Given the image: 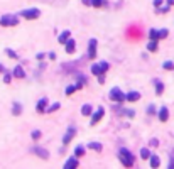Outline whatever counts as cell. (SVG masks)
<instances>
[{
  "label": "cell",
  "mask_w": 174,
  "mask_h": 169,
  "mask_svg": "<svg viewBox=\"0 0 174 169\" xmlns=\"http://www.w3.org/2000/svg\"><path fill=\"white\" fill-rule=\"evenodd\" d=\"M118 159H120L122 164H124V167H132L134 163H135V156H134L130 150H127V149H120V152H118Z\"/></svg>",
  "instance_id": "6da1fadb"
},
{
  "label": "cell",
  "mask_w": 174,
  "mask_h": 169,
  "mask_svg": "<svg viewBox=\"0 0 174 169\" xmlns=\"http://www.w3.org/2000/svg\"><path fill=\"white\" fill-rule=\"evenodd\" d=\"M17 24H19L17 15H2L0 17V26H3V27H12V26H17Z\"/></svg>",
  "instance_id": "7a4b0ae2"
},
{
  "label": "cell",
  "mask_w": 174,
  "mask_h": 169,
  "mask_svg": "<svg viewBox=\"0 0 174 169\" xmlns=\"http://www.w3.org/2000/svg\"><path fill=\"white\" fill-rule=\"evenodd\" d=\"M125 96H127V95H124V91H122L118 86L112 88V91H110V100H113V102H117V103H122V102H125Z\"/></svg>",
  "instance_id": "3957f363"
},
{
  "label": "cell",
  "mask_w": 174,
  "mask_h": 169,
  "mask_svg": "<svg viewBox=\"0 0 174 169\" xmlns=\"http://www.w3.org/2000/svg\"><path fill=\"white\" fill-rule=\"evenodd\" d=\"M108 68H110V64L103 61V63L93 64V66H91V73L95 74V76H101L103 73H107V71H108Z\"/></svg>",
  "instance_id": "277c9868"
},
{
  "label": "cell",
  "mask_w": 174,
  "mask_h": 169,
  "mask_svg": "<svg viewBox=\"0 0 174 169\" xmlns=\"http://www.w3.org/2000/svg\"><path fill=\"white\" fill-rule=\"evenodd\" d=\"M168 29H161V31H157V29H151L149 31V37L154 39V41H159V39H164L168 37Z\"/></svg>",
  "instance_id": "5b68a950"
},
{
  "label": "cell",
  "mask_w": 174,
  "mask_h": 169,
  "mask_svg": "<svg viewBox=\"0 0 174 169\" xmlns=\"http://www.w3.org/2000/svg\"><path fill=\"white\" fill-rule=\"evenodd\" d=\"M20 15L25 17V19H31V20H34V19H39V15H41V10L39 9H25L20 12Z\"/></svg>",
  "instance_id": "8992f818"
},
{
  "label": "cell",
  "mask_w": 174,
  "mask_h": 169,
  "mask_svg": "<svg viewBox=\"0 0 174 169\" xmlns=\"http://www.w3.org/2000/svg\"><path fill=\"white\" fill-rule=\"evenodd\" d=\"M96 46H98L96 39H90V42H88V57L90 59H95L96 57Z\"/></svg>",
  "instance_id": "52a82bcc"
},
{
  "label": "cell",
  "mask_w": 174,
  "mask_h": 169,
  "mask_svg": "<svg viewBox=\"0 0 174 169\" xmlns=\"http://www.w3.org/2000/svg\"><path fill=\"white\" fill-rule=\"evenodd\" d=\"M105 113V108L103 107H98V110H96L95 113H91V122H90V125H96L98 122L101 120V117H103Z\"/></svg>",
  "instance_id": "ba28073f"
},
{
  "label": "cell",
  "mask_w": 174,
  "mask_h": 169,
  "mask_svg": "<svg viewBox=\"0 0 174 169\" xmlns=\"http://www.w3.org/2000/svg\"><path fill=\"white\" fill-rule=\"evenodd\" d=\"M74 134H76V129H74V127H70V129H68L66 134H64V137H63V144H64V146H68V144L71 142V139L74 137Z\"/></svg>",
  "instance_id": "9c48e42d"
},
{
  "label": "cell",
  "mask_w": 174,
  "mask_h": 169,
  "mask_svg": "<svg viewBox=\"0 0 174 169\" xmlns=\"http://www.w3.org/2000/svg\"><path fill=\"white\" fill-rule=\"evenodd\" d=\"M46 108H48V98H41L37 102L36 110H37V113H46Z\"/></svg>",
  "instance_id": "30bf717a"
},
{
  "label": "cell",
  "mask_w": 174,
  "mask_h": 169,
  "mask_svg": "<svg viewBox=\"0 0 174 169\" xmlns=\"http://www.w3.org/2000/svg\"><path fill=\"white\" fill-rule=\"evenodd\" d=\"M169 118V110L168 107H161V110H159V120L161 122H166Z\"/></svg>",
  "instance_id": "8fae6325"
},
{
  "label": "cell",
  "mask_w": 174,
  "mask_h": 169,
  "mask_svg": "<svg viewBox=\"0 0 174 169\" xmlns=\"http://www.w3.org/2000/svg\"><path fill=\"white\" fill-rule=\"evenodd\" d=\"M139 98H140V93L139 91H130V93H127L125 102H137Z\"/></svg>",
  "instance_id": "7c38bea8"
},
{
  "label": "cell",
  "mask_w": 174,
  "mask_h": 169,
  "mask_svg": "<svg viewBox=\"0 0 174 169\" xmlns=\"http://www.w3.org/2000/svg\"><path fill=\"white\" fill-rule=\"evenodd\" d=\"M64 167H66V169H74V167H78V159H76V156H74V157H70V159L66 161V164H64Z\"/></svg>",
  "instance_id": "4fadbf2b"
},
{
  "label": "cell",
  "mask_w": 174,
  "mask_h": 169,
  "mask_svg": "<svg viewBox=\"0 0 174 169\" xmlns=\"http://www.w3.org/2000/svg\"><path fill=\"white\" fill-rule=\"evenodd\" d=\"M74 46H76V42H74V39H68V41H66V53H68V54H71V53H74Z\"/></svg>",
  "instance_id": "5bb4252c"
},
{
  "label": "cell",
  "mask_w": 174,
  "mask_h": 169,
  "mask_svg": "<svg viewBox=\"0 0 174 169\" xmlns=\"http://www.w3.org/2000/svg\"><path fill=\"white\" fill-rule=\"evenodd\" d=\"M81 88H83V83H79V81H78L76 85L68 86V88H66V91H64V93H66V95H71V93H74V91H76V90H81Z\"/></svg>",
  "instance_id": "9a60e30c"
},
{
  "label": "cell",
  "mask_w": 174,
  "mask_h": 169,
  "mask_svg": "<svg viewBox=\"0 0 174 169\" xmlns=\"http://www.w3.org/2000/svg\"><path fill=\"white\" fill-rule=\"evenodd\" d=\"M149 161H151V167H159V166H161V159H159L155 154H151Z\"/></svg>",
  "instance_id": "2e32d148"
},
{
  "label": "cell",
  "mask_w": 174,
  "mask_h": 169,
  "mask_svg": "<svg viewBox=\"0 0 174 169\" xmlns=\"http://www.w3.org/2000/svg\"><path fill=\"white\" fill-rule=\"evenodd\" d=\"M14 76H15V78H24L25 76V73H24V68L22 66H15V68H14Z\"/></svg>",
  "instance_id": "e0dca14e"
},
{
  "label": "cell",
  "mask_w": 174,
  "mask_h": 169,
  "mask_svg": "<svg viewBox=\"0 0 174 169\" xmlns=\"http://www.w3.org/2000/svg\"><path fill=\"white\" fill-rule=\"evenodd\" d=\"M34 152H37V156L42 157V159H48V157H49L48 150H46V149H41V147H34Z\"/></svg>",
  "instance_id": "ac0fdd59"
},
{
  "label": "cell",
  "mask_w": 174,
  "mask_h": 169,
  "mask_svg": "<svg viewBox=\"0 0 174 169\" xmlns=\"http://www.w3.org/2000/svg\"><path fill=\"white\" fill-rule=\"evenodd\" d=\"M81 113L85 115V117H88V115H91V113H93V108H91V105H88V103H86V105H83V107H81Z\"/></svg>",
  "instance_id": "d6986e66"
},
{
  "label": "cell",
  "mask_w": 174,
  "mask_h": 169,
  "mask_svg": "<svg viewBox=\"0 0 174 169\" xmlns=\"http://www.w3.org/2000/svg\"><path fill=\"white\" fill-rule=\"evenodd\" d=\"M68 39H70V31H64L63 34L59 36V39H57V41H59L61 44H66V41H68Z\"/></svg>",
  "instance_id": "ffe728a7"
},
{
  "label": "cell",
  "mask_w": 174,
  "mask_h": 169,
  "mask_svg": "<svg viewBox=\"0 0 174 169\" xmlns=\"http://www.w3.org/2000/svg\"><path fill=\"white\" fill-rule=\"evenodd\" d=\"M85 150H86L85 146H78V147L74 149V156H76V157H81L83 154H85Z\"/></svg>",
  "instance_id": "44dd1931"
},
{
  "label": "cell",
  "mask_w": 174,
  "mask_h": 169,
  "mask_svg": "<svg viewBox=\"0 0 174 169\" xmlns=\"http://www.w3.org/2000/svg\"><path fill=\"white\" fill-rule=\"evenodd\" d=\"M147 49H149V51H152V53H155V51H157V41L151 39V42L147 44Z\"/></svg>",
  "instance_id": "7402d4cb"
},
{
  "label": "cell",
  "mask_w": 174,
  "mask_h": 169,
  "mask_svg": "<svg viewBox=\"0 0 174 169\" xmlns=\"http://www.w3.org/2000/svg\"><path fill=\"white\" fill-rule=\"evenodd\" d=\"M88 147H90V149H93V150H96V152H100V150H101V144L100 142H90Z\"/></svg>",
  "instance_id": "603a6c76"
},
{
  "label": "cell",
  "mask_w": 174,
  "mask_h": 169,
  "mask_svg": "<svg viewBox=\"0 0 174 169\" xmlns=\"http://www.w3.org/2000/svg\"><path fill=\"white\" fill-rule=\"evenodd\" d=\"M162 91H164V85H162L161 81H155V93H157V95H162Z\"/></svg>",
  "instance_id": "cb8c5ba5"
},
{
  "label": "cell",
  "mask_w": 174,
  "mask_h": 169,
  "mask_svg": "<svg viewBox=\"0 0 174 169\" xmlns=\"http://www.w3.org/2000/svg\"><path fill=\"white\" fill-rule=\"evenodd\" d=\"M59 107H61V105H59L57 102H56V103H53V105H51L49 108H46V113H53V112H56V110L59 108Z\"/></svg>",
  "instance_id": "d4e9b609"
},
{
  "label": "cell",
  "mask_w": 174,
  "mask_h": 169,
  "mask_svg": "<svg viewBox=\"0 0 174 169\" xmlns=\"http://www.w3.org/2000/svg\"><path fill=\"white\" fill-rule=\"evenodd\" d=\"M162 66H164V70H168V71H172L174 70V63H172V61H166Z\"/></svg>",
  "instance_id": "484cf974"
},
{
  "label": "cell",
  "mask_w": 174,
  "mask_h": 169,
  "mask_svg": "<svg viewBox=\"0 0 174 169\" xmlns=\"http://www.w3.org/2000/svg\"><path fill=\"white\" fill-rule=\"evenodd\" d=\"M140 157H142V159H149V157H151L149 149H142V150H140Z\"/></svg>",
  "instance_id": "4316f807"
},
{
  "label": "cell",
  "mask_w": 174,
  "mask_h": 169,
  "mask_svg": "<svg viewBox=\"0 0 174 169\" xmlns=\"http://www.w3.org/2000/svg\"><path fill=\"white\" fill-rule=\"evenodd\" d=\"M12 110H14V115H20V110H22V107H20L19 103H14Z\"/></svg>",
  "instance_id": "83f0119b"
},
{
  "label": "cell",
  "mask_w": 174,
  "mask_h": 169,
  "mask_svg": "<svg viewBox=\"0 0 174 169\" xmlns=\"http://www.w3.org/2000/svg\"><path fill=\"white\" fill-rule=\"evenodd\" d=\"M105 0H91V7H103Z\"/></svg>",
  "instance_id": "f1b7e54d"
},
{
  "label": "cell",
  "mask_w": 174,
  "mask_h": 169,
  "mask_svg": "<svg viewBox=\"0 0 174 169\" xmlns=\"http://www.w3.org/2000/svg\"><path fill=\"white\" fill-rule=\"evenodd\" d=\"M147 113H149V115H154V113H155V107H154V105H149V107H147Z\"/></svg>",
  "instance_id": "f546056e"
},
{
  "label": "cell",
  "mask_w": 174,
  "mask_h": 169,
  "mask_svg": "<svg viewBox=\"0 0 174 169\" xmlns=\"http://www.w3.org/2000/svg\"><path fill=\"white\" fill-rule=\"evenodd\" d=\"M39 137H41V132H39V130H34V132H32V139H34V141H37Z\"/></svg>",
  "instance_id": "4dcf8cb0"
},
{
  "label": "cell",
  "mask_w": 174,
  "mask_h": 169,
  "mask_svg": "<svg viewBox=\"0 0 174 169\" xmlns=\"http://www.w3.org/2000/svg\"><path fill=\"white\" fill-rule=\"evenodd\" d=\"M7 54H9L10 57H14V59H17V53H14L12 49H7Z\"/></svg>",
  "instance_id": "1f68e13d"
},
{
  "label": "cell",
  "mask_w": 174,
  "mask_h": 169,
  "mask_svg": "<svg viewBox=\"0 0 174 169\" xmlns=\"http://www.w3.org/2000/svg\"><path fill=\"white\" fill-rule=\"evenodd\" d=\"M10 80H12V74H5V76H3V81H5V83H10Z\"/></svg>",
  "instance_id": "d6a6232c"
},
{
  "label": "cell",
  "mask_w": 174,
  "mask_h": 169,
  "mask_svg": "<svg viewBox=\"0 0 174 169\" xmlns=\"http://www.w3.org/2000/svg\"><path fill=\"white\" fill-rule=\"evenodd\" d=\"M161 3H162V0H154V5H155V9H157V7L161 5Z\"/></svg>",
  "instance_id": "836d02e7"
},
{
  "label": "cell",
  "mask_w": 174,
  "mask_h": 169,
  "mask_svg": "<svg viewBox=\"0 0 174 169\" xmlns=\"http://www.w3.org/2000/svg\"><path fill=\"white\" fill-rule=\"evenodd\" d=\"M151 144H152V146H159V142H157V139H152V141H151Z\"/></svg>",
  "instance_id": "e575fe53"
},
{
  "label": "cell",
  "mask_w": 174,
  "mask_h": 169,
  "mask_svg": "<svg viewBox=\"0 0 174 169\" xmlns=\"http://www.w3.org/2000/svg\"><path fill=\"white\" fill-rule=\"evenodd\" d=\"M83 3H85V5H91V0H81Z\"/></svg>",
  "instance_id": "d590c367"
},
{
  "label": "cell",
  "mask_w": 174,
  "mask_h": 169,
  "mask_svg": "<svg viewBox=\"0 0 174 169\" xmlns=\"http://www.w3.org/2000/svg\"><path fill=\"white\" fill-rule=\"evenodd\" d=\"M98 81H100V83H105V76H103V74H101V76H98Z\"/></svg>",
  "instance_id": "8d00e7d4"
},
{
  "label": "cell",
  "mask_w": 174,
  "mask_h": 169,
  "mask_svg": "<svg viewBox=\"0 0 174 169\" xmlns=\"http://www.w3.org/2000/svg\"><path fill=\"white\" fill-rule=\"evenodd\" d=\"M168 5H174V0H168Z\"/></svg>",
  "instance_id": "74e56055"
},
{
  "label": "cell",
  "mask_w": 174,
  "mask_h": 169,
  "mask_svg": "<svg viewBox=\"0 0 174 169\" xmlns=\"http://www.w3.org/2000/svg\"><path fill=\"white\" fill-rule=\"evenodd\" d=\"M169 167H172V169H174V161H171V163H169Z\"/></svg>",
  "instance_id": "f35d334b"
},
{
  "label": "cell",
  "mask_w": 174,
  "mask_h": 169,
  "mask_svg": "<svg viewBox=\"0 0 174 169\" xmlns=\"http://www.w3.org/2000/svg\"><path fill=\"white\" fill-rule=\"evenodd\" d=\"M2 71H3V66H2V64H0V73H2Z\"/></svg>",
  "instance_id": "ab89813d"
}]
</instances>
